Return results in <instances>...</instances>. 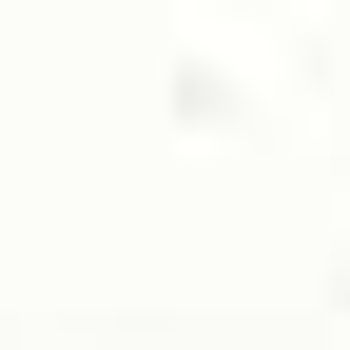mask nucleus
Wrapping results in <instances>:
<instances>
[]
</instances>
